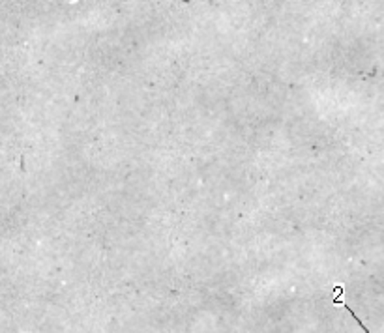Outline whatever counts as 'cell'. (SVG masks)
I'll return each mask as SVG.
<instances>
[{
    "mask_svg": "<svg viewBox=\"0 0 384 333\" xmlns=\"http://www.w3.org/2000/svg\"><path fill=\"white\" fill-rule=\"evenodd\" d=\"M332 291H334V298H332V303H334V305H341V307H345L347 311L351 313V317L354 318V320H356L358 322V326H360V328L364 329V333H369V329L366 328V326H364L362 324V320H360V318H358V315L354 311H352L351 307L347 305L345 301H343V291H345V289H343V285H336L334 286V289H332Z\"/></svg>",
    "mask_w": 384,
    "mask_h": 333,
    "instance_id": "cell-1",
    "label": "cell"
}]
</instances>
